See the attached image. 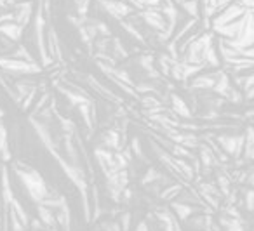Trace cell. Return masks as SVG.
<instances>
[{
    "instance_id": "obj_9",
    "label": "cell",
    "mask_w": 254,
    "mask_h": 231,
    "mask_svg": "<svg viewBox=\"0 0 254 231\" xmlns=\"http://www.w3.org/2000/svg\"><path fill=\"white\" fill-rule=\"evenodd\" d=\"M23 33H25V26L14 23V21L0 25V35H2V37H5L7 40H11L12 44H18V42L23 38Z\"/></svg>"
},
{
    "instance_id": "obj_8",
    "label": "cell",
    "mask_w": 254,
    "mask_h": 231,
    "mask_svg": "<svg viewBox=\"0 0 254 231\" xmlns=\"http://www.w3.org/2000/svg\"><path fill=\"white\" fill-rule=\"evenodd\" d=\"M14 23L21 25V26H26L30 23L31 14H33V4H31L30 0H23V2H18L14 5Z\"/></svg>"
},
{
    "instance_id": "obj_25",
    "label": "cell",
    "mask_w": 254,
    "mask_h": 231,
    "mask_svg": "<svg viewBox=\"0 0 254 231\" xmlns=\"http://www.w3.org/2000/svg\"><path fill=\"white\" fill-rule=\"evenodd\" d=\"M0 204H2V195H0Z\"/></svg>"
},
{
    "instance_id": "obj_17",
    "label": "cell",
    "mask_w": 254,
    "mask_h": 231,
    "mask_svg": "<svg viewBox=\"0 0 254 231\" xmlns=\"http://www.w3.org/2000/svg\"><path fill=\"white\" fill-rule=\"evenodd\" d=\"M199 7L202 9L204 19H211L212 16L216 14V0H201V5H199Z\"/></svg>"
},
{
    "instance_id": "obj_5",
    "label": "cell",
    "mask_w": 254,
    "mask_h": 231,
    "mask_svg": "<svg viewBox=\"0 0 254 231\" xmlns=\"http://www.w3.org/2000/svg\"><path fill=\"white\" fill-rule=\"evenodd\" d=\"M141 19L152 30H155L157 33H162V31H166L167 23H166V18L162 16L160 9H145L141 12Z\"/></svg>"
},
{
    "instance_id": "obj_13",
    "label": "cell",
    "mask_w": 254,
    "mask_h": 231,
    "mask_svg": "<svg viewBox=\"0 0 254 231\" xmlns=\"http://www.w3.org/2000/svg\"><path fill=\"white\" fill-rule=\"evenodd\" d=\"M39 221L42 223V226L46 228H56V216H54V210L46 205L39 204Z\"/></svg>"
},
{
    "instance_id": "obj_12",
    "label": "cell",
    "mask_w": 254,
    "mask_h": 231,
    "mask_svg": "<svg viewBox=\"0 0 254 231\" xmlns=\"http://www.w3.org/2000/svg\"><path fill=\"white\" fill-rule=\"evenodd\" d=\"M171 207H173V210H174V216L181 221H188L190 217H192V214L195 212V208H193L192 205L181 204V202H173Z\"/></svg>"
},
{
    "instance_id": "obj_16",
    "label": "cell",
    "mask_w": 254,
    "mask_h": 231,
    "mask_svg": "<svg viewBox=\"0 0 254 231\" xmlns=\"http://www.w3.org/2000/svg\"><path fill=\"white\" fill-rule=\"evenodd\" d=\"M199 153H201V160H202V163H204V165L212 167V165H216V163H218V158L214 156L212 150L207 148V146H201Z\"/></svg>"
},
{
    "instance_id": "obj_6",
    "label": "cell",
    "mask_w": 254,
    "mask_h": 231,
    "mask_svg": "<svg viewBox=\"0 0 254 231\" xmlns=\"http://www.w3.org/2000/svg\"><path fill=\"white\" fill-rule=\"evenodd\" d=\"M221 72L223 70L218 68L214 70V72L211 73H202V75H195L192 78V85L190 87L192 89H199V91H212V87H214V83L218 82V77L221 75Z\"/></svg>"
},
{
    "instance_id": "obj_20",
    "label": "cell",
    "mask_w": 254,
    "mask_h": 231,
    "mask_svg": "<svg viewBox=\"0 0 254 231\" xmlns=\"http://www.w3.org/2000/svg\"><path fill=\"white\" fill-rule=\"evenodd\" d=\"M119 226H120V231H129V226H131V214H122Z\"/></svg>"
},
{
    "instance_id": "obj_23",
    "label": "cell",
    "mask_w": 254,
    "mask_h": 231,
    "mask_svg": "<svg viewBox=\"0 0 254 231\" xmlns=\"http://www.w3.org/2000/svg\"><path fill=\"white\" fill-rule=\"evenodd\" d=\"M136 231H150V230H148V224L147 223H139L138 228H136Z\"/></svg>"
},
{
    "instance_id": "obj_1",
    "label": "cell",
    "mask_w": 254,
    "mask_h": 231,
    "mask_svg": "<svg viewBox=\"0 0 254 231\" xmlns=\"http://www.w3.org/2000/svg\"><path fill=\"white\" fill-rule=\"evenodd\" d=\"M16 174L20 178V181L25 184V188L28 190V195L33 198V202L42 204L46 198H49V190H47L46 181L42 179V176L37 171H33L31 167L20 165V169L16 167Z\"/></svg>"
},
{
    "instance_id": "obj_15",
    "label": "cell",
    "mask_w": 254,
    "mask_h": 231,
    "mask_svg": "<svg viewBox=\"0 0 254 231\" xmlns=\"http://www.w3.org/2000/svg\"><path fill=\"white\" fill-rule=\"evenodd\" d=\"M179 7L190 16V18L199 19V14H201V7H199V0H183L179 4Z\"/></svg>"
},
{
    "instance_id": "obj_22",
    "label": "cell",
    "mask_w": 254,
    "mask_h": 231,
    "mask_svg": "<svg viewBox=\"0 0 254 231\" xmlns=\"http://www.w3.org/2000/svg\"><path fill=\"white\" fill-rule=\"evenodd\" d=\"M246 204H247V208H249V210H253V191H251V190L246 191Z\"/></svg>"
},
{
    "instance_id": "obj_19",
    "label": "cell",
    "mask_w": 254,
    "mask_h": 231,
    "mask_svg": "<svg viewBox=\"0 0 254 231\" xmlns=\"http://www.w3.org/2000/svg\"><path fill=\"white\" fill-rule=\"evenodd\" d=\"M89 2H91V0H75V7H77V12L82 16V18H84L85 12H87Z\"/></svg>"
},
{
    "instance_id": "obj_24",
    "label": "cell",
    "mask_w": 254,
    "mask_h": 231,
    "mask_svg": "<svg viewBox=\"0 0 254 231\" xmlns=\"http://www.w3.org/2000/svg\"><path fill=\"white\" fill-rule=\"evenodd\" d=\"M4 115H5V113H4V111H2V110H0V118H2V117H4Z\"/></svg>"
},
{
    "instance_id": "obj_2",
    "label": "cell",
    "mask_w": 254,
    "mask_h": 231,
    "mask_svg": "<svg viewBox=\"0 0 254 231\" xmlns=\"http://www.w3.org/2000/svg\"><path fill=\"white\" fill-rule=\"evenodd\" d=\"M0 70L14 77H30L42 73V66L39 63H26V61L16 59L11 56H0Z\"/></svg>"
},
{
    "instance_id": "obj_4",
    "label": "cell",
    "mask_w": 254,
    "mask_h": 231,
    "mask_svg": "<svg viewBox=\"0 0 254 231\" xmlns=\"http://www.w3.org/2000/svg\"><path fill=\"white\" fill-rule=\"evenodd\" d=\"M216 143L227 155L239 158L244 150V134H240V136H218Z\"/></svg>"
},
{
    "instance_id": "obj_7",
    "label": "cell",
    "mask_w": 254,
    "mask_h": 231,
    "mask_svg": "<svg viewBox=\"0 0 254 231\" xmlns=\"http://www.w3.org/2000/svg\"><path fill=\"white\" fill-rule=\"evenodd\" d=\"M101 7L108 12V14H112L113 18L117 19H124L132 12V7L122 0H101L100 2Z\"/></svg>"
},
{
    "instance_id": "obj_14",
    "label": "cell",
    "mask_w": 254,
    "mask_h": 231,
    "mask_svg": "<svg viewBox=\"0 0 254 231\" xmlns=\"http://www.w3.org/2000/svg\"><path fill=\"white\" fill-rule=\"evenodd\" d=\"M11 57H16V59H23L26 61V63H37V59H35L33 56H31L30 52H28V49L23 46V44H20V46H14V49H12V52L9 54Z\"/></svg>"
},
{
    "instance_id": "obj_11",
    "label": "cell",
    "mask_w": 254,
    "mask_h": 231,
    "mask_svg": "<svg viewBox=\"0 0 254 231\" xmlns=\"http://www.w3.org/2000/svg\"><path fill=\"white\" fill-rule=\"evenodd\" d=\"M171 106H173L171 108L173 113L178 115V117H181V118H190L192 117V111H190L188 104H186L185 99H181L179 96H176V94L171 96Z\"/></svg>"
},
{
    "instance_id": "obj_21",
    "label": "cell",
    "mask_w": 254,
    "mask_h": 231,
    "mask_svg": "<svg viewBox=\"0 0 254 231\" xmlns=\"http://www.w3.org/2000/svg\"><path fill=\"white\" fill-rule=\"evenodd\" d=\"M237 4H239L242 9H246V11H253L254 0H237Z\"/></svg>"
},
{
    "instance_id": "obj_10",
    "label": "cell",
    "mask_w": 254,
    "mask_h": 231,
    "mask_svg": "<svg viewBox=\"0 0 254 231\" xmlns=\"http://www.w3.org/2000/svg\"><path fill=\"white\" fill-rule=\"evenodd\" d=\"M0 158L4 162H9L12 158L11 144H9V130L2 122H0Z\"/></svg>"
},
{
    "instance_id": "obj_3",
    "label": "cell",
    "mask_w": 254,
    "mask_h": 231,
    "mask_svg": "<svg viewBox=\"0 0 254 231\" xmlns=\"http://www.w3.org/2000/svg\"><path fill=\"white\" fill-rule=\"evenodd\" d=\"M246 9L240 7L237 2H231L230 5H227L225 9H221L218 14L212 18V23H211V28H216V26H223V25L227 23H231V21H235V19L242 18L244 14H246Z\"/></svg>"
},
{
    "instance_id": "obj_18",
    "label": "cell",
    "mask_w": 254,
    "mask_h": 231,
    "mask_svg": "<svg viewBox=\"0 0 254 231\" xmlns=\"http://www.w3.org/2000/svg\"><path fill=\"white\" fill-rule=\"evenodd\" d=\"M181 191L183 190H181L179 184H173V186H167L164 191H160V197L164 198V200H174L176 197H179Z\"/></svg>"
}]
</instances>
